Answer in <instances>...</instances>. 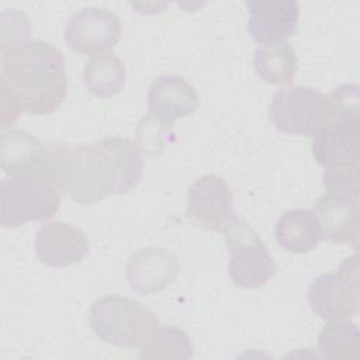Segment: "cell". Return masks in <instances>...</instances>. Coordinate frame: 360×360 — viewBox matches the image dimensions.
<instances>
[{"label": "cell", "instance_id": "7402d4cb", "mask_svg": "<svg viewBox=\"0 0 360 360\" xmlns=\"http://www.w3.org/2000/svg\"><path fill=\"white\" fill-rule=\"evenodd\" d=\"M174 125L166 124L153 114L148 112L143 115L135 129L136 146L146 155H160L166 146L174 142Z\"/></svg>", "mask_w": 360, "mask_h": 360}, {"label": "cell", "instance_id": "9a60e30c", "mask_svg": "<svg viewBox=\"0 0 360 360\" xmlns=\"http://www.w3.org/2000/svg\"><path fill=\"white\" fill-rule=\"evenodd\" d=\"M312 212L319 224L322 239L357 245L359 200L323 194L314 202Z\"/></svg>", "mask_w": 360, "mask_h": 360}, {"label": "cell", "instance_id": "603a6c76", "mask_svg": "<svg viewBox=\"0 0 360 360\" xmlns=\"http://www.w3.org/2000/svg\"><path fill=\"white\" fill-rule=\"evenodd\" d=\"M359 165L345 167H325L322 173L328 194L359 200Z\"/></svg>", "mask_w": 360, "mask_h": 360}, {"label": "cell", "instance_id": "44dd1931", "mask_svg": "<svg viewBox=\"0 0 360 360\" xmlns=\"http://www.w3.org/2000/svg\"><path fill=\"white\" fill-rule=\"evenodd\" d=\"M359 328L350 321H332L318 335V350L329 359L359 357Z\"/></svg>", "mask_w": 360, "mask_h": 360}, {"label": "cell", "instance_id": "ffe728a7", "mask_svg": "<svg viewBox=\"0 0 360 360\" xmlns=\"http://www.w3.org/2000/svg\"><path fill=\"white\" fill-rule=\"evenodd\" d=\"M141 346V359L193 357V343L188 335L176 326H158Z\"/></svg>", "mask_w": 360, "mask_h": 360}, {"label": "cell", "instance_id": "ac0fdd59", "mask_svg": "<svg viewBox=\"0 0 360 360\" xmlns=\"http://www.w3.org/2000/svg\"><path fill=\"white\" fill-rule=\"evenodd\" d=\"M297 53L291 44L278 42L255 51L253 66L256 75L269 84L292 83L297 73Z\"/></svg>", "mask_w": 360, "mask_h": 360}, {"label": "cell", "instance_id": "cb8c5ba5", "mask_svg": "<svg viewBox=\"0 0 360 360\" xmlns=\"http://www.w3.org/2000/svg\"><path fill=\"white\" fill-rule=\"evenodd\" d=\"M0 86H1V127L4 128L8 124H13L22 110L18 98L3 80H0Z\"/></svg>", "mask_w": 360, "mask_h": 360}, {"label": "cell", "instance_id": "d6986e66", "mask_svg": "<svg viewBox=\"0 0 360 360\" xmlns=\"http://www.w3.org/2000/svg\"><path fill=\"white\" fill-rule=\"evenodd\" d=\"M124 62L112 53L91 56L84 63V84L97 97H112L125 84Z\"/></svg>", "mask_w": 360, "mask_h": 360}, {"label": "cell", "instance_id": "5bb4252c", "mask_svg": "<svg viewBox=\"0 0 360 360\" xmlns=\"http://www.w3.org/2000/svg\"><path fill=\"white\" fill-rule=\"evenodd\" d=\"M200 100L195 89L181 76L163 75L156 77L148 90L149 112L166 124L191 115Z\"/></svg>", "mask_w": 360, "mask_h": 360}, {"label": "cell", "instance_id": "2e32d148", "mask_svg": "<svg viewBox=\"0 0 360 360\" xmlns=\"http://www.w3.org/2000/svg\"><path fill=\"white\" fill-rule=\"evenodd\" d=\"M45 150L46 143L24 129L1 132V169L8 176L39 173Z\"/></svg>", "mask_w": 360, "mask_h": 360}, {"label": "cell", "instance_id": "8fae6325", "mask_svg": "<svg viewBox=\"0 0 360 360\" xmlns=\"http://www.w3.org/2000/svg\"><path fill=\"white\" fill-rule=\"evenodd\" d=\"M248 31L257 44L285 42L298 30V3L292 0H253L246 3Z\"/></svg>", "mask_w": 360, "mask_h": 360}, {"label": "cell", "instance_id": "ba28073f", "mask_svg": "<svg viewBox=\"0 0 360 360\" xmlns=\"http://www.w3.org/2000/svg\"><path fill=\"white\" fill-rule=\"evenodd\" d=\"M307 298L311 309L322 319L350 321L359 312V260L347 257L336 271L312 280Z\"/></svg>", "mask_w": 360, "mask_h": 360}, {"label": "cell", "instance_id": "4fadbf2b", "mask_svg": "<svg viewBox=\"0 0 360 360\" xmlns=\"http://www.w3.org/2000/svg\"><path fill=\"white\" fill-rule=\"evenodd\" d=\"M34 248L41 263L51 267H66L82 262L87 256L89 240L77 226L53 221L38 229Z\"/></svg>", "mask_w": 360, "mask_h": 360}, {"label": "cell", "instance_id": "277c9868", "mask_svg": "<svg viewBox=\"0 0 360 360\" xmlns=\"http://www.w3.org/2000/svg\"><path fill=\"white\" fill-rule=\"evenodd\" d=\"M89 325L94 335L118 347L141 346L159 326V319L142 302L112 294L96 300L89 311Z\"/></svg>", "mask_w": 360, "mask_h": 360}, {"label": "cell", "instance_id": "30bf717a", "mask_svg": "<svg viewBox=\"0 0 360 360\" xmlns=\"http://www.w3.org/2000/svg\"><path fill=\"white\" fill-rule=\"evenodd\" d=\"M235 217L232 190L218 174L198 177L187 193V218L194 225L217 232H225Z\"/></svg>", "mask_w": 360, "mask_h": 360}, {"label": "cell", "instance_id": "5b68a950", "mask_svg": "<svg viewBox=\"0 0 360 360\" xmlns=\"http://www.w3.org/2000/svg\"><path fill=\"white\" fill-rule=\"evenodd\" d=\"M63 191L42 173L13 174L0 184V222L18 228L30 221H45L56 214Z\"/></svg>", "mask_w": 360, "mask_h": 360}, {"label": "cell", "instance_id": "3957f363", "mask_svg": "<svg viewBox=\"0 0 360 360\" xmlns=\"http://www.w3.org/2000/svg\"><path fill=\"white\" fill-rule=\"evenodd\" d=\"M329 98L335 107V117L312 138V155L323 167L359 165V86L340 84L332 90Z\"/></svg>", "mask_w": 360, "mask_h": 360}, {"label": "cell", "instance_id": "9c48e42d", "mask_svg": "<svg viewBox=\"0 0 360 360\" xmlns=\"http://www.w3.org/2000/svg\"><path fill=\"white\" fill-rule=\"evenodd\" d=\"M121 32L120 17L104 7H84L76 11L63 28L68 46L90 56L108 53L120 42Z\"/></svg>", "mask_w": 360, "mask_h": 360}, {"label": "cell", "instance_id": "8992f818", "mask_svg": "<svg viewBox=\"0 0 360 360\" xmlns=\"http://www.w3.org/2000/svg\"><path fill=\"white\" fill-rule=\"evenodd\" d=\"M270 120L274 127L290 135L314 138L335 117L329 96L316 89L292 86L273 94Z\"/></svg>", "mask_w": 360, "mask_h": 360}, {"label": "cell", "instance_id": "7c38bea8", "mask_svg": "<svg viewBox=\"0 0 360 360\" xmlns=\"http://www.w3.org/2000/svg\"><path fill=\"white\" fill-rule=\"evenodd\" d=\"M180 273V263L170 250L149 246L134 252L127 263V280L139 295L160 292Z\"/></svg>", "mask_w": 360, "mask_h": 360}, {"label": "cell", "instance_id": "6da1fadb", "mask_svg": "<svg viewBox=\"0 0 360 360\" xmlns=\"http://www.w3.org/2000/svg\"><path fill=\"white\" fill-rule=\"evenodd\" d=\"M41 173L76 202L89 205L135 188L143 158L135 142L121 136H105L93 145L46 143Z\"/></svg>", "mask_w": 360, "mask_h": 360}, {"label": "cell", "instance_id": "e0dca14e", "mask_svg": "<svg viewBox=\"0 0 360 360\" xmlns=\"http://www.w3.org/2000/svg\"><path fill=\"white\" fill-rule=\"evenodd\" d=\"M277 243L291 253H307L322 240L319 224L312 210H290L274 225Z\"/></svg>", "mask_w": 360, "mask_h": 360}, {"label": "cell", "instance_id": "52a82bcc", "mask_svg": "<svg viewBox=\"0 0 360 360\" xmlns=\"http://www.w3.org/2000/svg\"><path fill=\"white\" fill-rule=\"evenodd\" d=\"M224 233L229 250L231 280L243 288L264 285L278 267L257 232L235 215Z\"/></svg>", "mask_w": 360, "mask_h": 360}, {"label": "cell", "instance_id": "7a4b0ae2", "mask_svg": "<svg viewBox=\"0 0 360 360\" xmlns=\"http://www.w3.org/2000/svg\"><path fill=\"white\" fill-rule=\"evenodd\" d=\"M27 114L55 112L66 98L69 79L59 48L42 39L1 46V79Z\"/></svg>", "mask_w": 360, "mask_h": 360}]
</instances>
